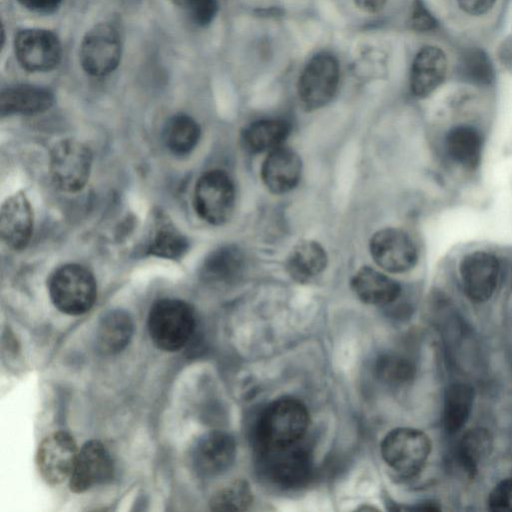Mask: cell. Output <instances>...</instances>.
Segmentation results:
<instances>
[{
    "label": "cell",
    "instance_id": "5bb4252c",
    "mask_svg": "<svg viewBox=\"0 0 512 512\" xmlns=\"http://www.w3.org/2000/svg\"><path fill=\"white\" fill-rule=\"evenodd\" d=\"M114 464L106 447L97 440L86 442L80 449L69 478V488L83 493L112 480Z\"/></svg>",
    "mask_w": 512,
    "mask_h": 512
},
{
    "label": "cell",
    "instance_id": "7402d4cb",
    "mask_svg": "<svg viewBox=\"0 0 512 512\" xmlns=\"http://www.w3.org/2000/svg\"><path fill=\"white\" fill-rule=\"evenodd\" d=\"M244 267L242 252L233 245L212 251L201 267V277L208 283L227 284L237 279Z\"/></svg>",
    "mask_w": 512,
    "mask_h": 512
},
{
    "label": "cell",
    "instance_id": "2e32d148",
    "mask_svg": "<svg viewBox=\"0 0 512 512\" xmlns=\"http://www.w3.org/2000/svg\"><path fill=\"white\" fill-rule=\"evenodd\" d=\"M33 230V212L24 193L18 192L6 199L0 212L2 241L13 250L23 249Z\"/></svg>",
    "mask_w": 512,
    "mask_h": 512
},
{
    "label": "cell",
    "instance_id": "9a60e30c",
    "mask_svg": "<svg viewBox=\"0 0 512 512\" xmlns=\"http://www.w3.org/2000/svg\"><path fill=\"white\" fill-rule=\"evenodd\" d=\"M499 261L486 251L467 254L460 262L463 289L474 302L487 301L494 293L499 277Z\"/></svg>",
    "mask_w": 512,
    "mask_h": 512
},
{
    "label": "cell",
    "instance_id": "e0dca14e",
    "mask_svg": "<svg viewBox=\"0 0 512 512\" xmlns=\"http://www.w3.org/2000/svg\"><path fill=\"white\" fill-rule=\"evenodd\" d=\"M302 171L299 156L291 149L280 146L266 156L261 167V178L274 194H283L298 184Z\"/></svg>",
    "mask_w": 512,
    "mask_h": 512
},
{
    "label": "cell",
    "instance_id": "d6986e66",
    "mask_svg": "<svg viewBox=\"0 0 512 512\" xmlns=\"http://www.w3.org/2000/svg\"><path fill=\"white\" fill-rule=\"evenodd\" d=\"M351 287L361 301L371 305L390 304L401 292L394 279L371 267L359 269L351 280Z\"/></svg>",
    "mask_w": 512,
    "mask_h": 512
},
{
    "label": "cell",
    "instance_id": "30bf717a",
    "mask_svg": "<svg viewBox=\"0 0 512 512\" xmlns=\"http://www.w3.org/2000/svg\"><path fill=\"white\" fill-rule=\"evenodd\" d=\"M15 57L20 66L29 72H48L55 69L62 58V46L52 31L27 28L14 39Z\"/></svg>",
    "mask_w": 512,
    "mask_h": 512
},
{
    "label": "cell",
    "instance_id": "d4e9b609",
    "mask_svg": "<svg viewBox=\"0 0 512 512\" xmlns=\"http://www.w3.org/2000/svg\"><path fill=\"white\" fill-rule=\"evenodd\" d=\"M493 448V438L484 428H473L466 431L457 443L455 459L461 469L474 477L479 465L490 455Z\"/></svg>",
    "mask_w": 512,
    "mask_h": 512
},
{
    "label": "cell",
    "instance_id": "603a6c76",
    "mask_svg": "<svg viewBox=\"0 0 512 512\" xmlns=\"http://www.w3.org/2000/svg\"><path fill=\"white\" fill-rule=\"evenodd\" d=\"M289 131V124L283 120H258L244 128L241 142L243 147L251 153L270 152L283 146Z\"/></svg>",
    "mask_w": 512,
    "mask_h": 512
},
{
    "label": "cell",
    "instance_id": "7a4b0ae2",
    "mask_svg": "<svg viewBox=\"0 0 512 512\" xmlns=\"http://www.w3.org/2000/svg\"><path fill=\"white\" fill-rule=\"evenodd\" d=\"M196 328L193 308L179 299H161L148 315V331L154 345L164 351H177L192 338Z\"/></svg>",
    "mask_w": 512,
    "mask_h": 512
},
{
    "label": "cell",
    "instance_id": "277c9868",
    "mask_svg": "<svg viewBox=\"0 0 512 512\" xmlns=\"http://www.w3.org/2000/svg\"><path fill=\"white\" fill-rule=\"evenodd\" d=\"M431 451L429 437L418 429L396 428L382 441L381 454L397 474L410 478L424 467Z\"/></svg>",
    "mask_w": 512,
    "mask_h": 512
},
{
    "label": "cell",
    "instance_id": "d6a6232c",
    "mask_svg": "<svg viewBox=\"0 0 512 512\" xmlns=\"http://www.w3.org/2000/svg\"><path fill=\"white\" fill-rule=\"evenodd\" d=\"M190 20L197 26L209 25L217 15V0H194L186 9Z\"/></svg>",
    "mask_w": 512,
    "mask_h": 512
},
{
    "label": "cell",
    "instance_id": "7c38bea8",
    "mask_svg": "<svg viewBox=\"0 0 512 512\" xmlns=\"http://www.w3.org/2000/svg\"><path fill=\"white\" fill-rule=\"evenodd\" d=\"M370 253L374 262L390 273L406 272L418 259L417 248L410 236L396 228L377 231L370 241Z\"/></svg>",
    "mask_w": 512,
    "mask_h": 512
},
{
    "label": "cell",
    "instance_id": "8fae6325",
    "mask_svg": "<svg viewBox=\"0 0 512 512\" xmlns=\"http://www.w3.org/2000/svg\"><path fill=\"white\" fill-rule=\"evenodd\" d=\"M79 449L71 434L56 431L46 436L36 453V464L42 478L50 485L69 480Z\"/></svg>",
    "mask_w": 512,
    "mask_h": 512
},
{
    "label": "cell",
    "instance_id": "cb8c5ba5",
    "mask_svg": "<svg viewBox=\"0 0 512 512\" xmlns=\"http://www.w3.org/2000/svg\"><path fill=\"white\" fill-rule=\"evenodd\" d=\"M327 254L317 242L307 240L296 245L286 261V270L298 282L320 275L327 265Z\"/></svg>",
    "mask_w": 512,
    "mask_h": 512
},
{
    "label": "cell",
    "instance_id": "8992f818",
    "mask_svg": "<svg viewBox=\"0 0 512 512\" xmlns=\"http://www.w3.org/2000/svg\"><path fill=\"white\" fill-rule=\"evenodd\" d=\"M121 56V36L110 22L95 24L82 38L79 62L91 76L103 77L112 73L118 67Z\"/></svg>",
    "mask_w": 512,
    "mask_h": 512
},
{
    "label": "cell",
    "instance_id": "f546056e",
    "mask_svg": "<svg viewBox=\"0 0 512 512\" xmlns=\"http://www.w3.org/2000/svg\"><path fill=\"white\" fill-rule=\"evenodd\" d=\"M185 237L167 220L159 219L149 251L159 257L177 259L187 249Z\"/></svg>",
    "mask_w": 512,
    "mask_h": 512
},
{
    "label": "cell",
    "instance_id": "4316f807",
    "mask_svg": "<svg viewBox=\"0 0 512 512\" xmlns=\"http://www.w3.org/2000/svg\"><path fill=\"white\" fill-rule=\"evenodd\" d=\"M473 388L465 383L451 384L445 393L443 423L449 434L460 431L471 413Z\"/></svg>",
    "mask_w": 512,
    "mask_h": 512
},
{
    "label": "cell",
    "instance_id": "f1b7e54d",
    "mask_svg": "<svg viewBox=\"0 0 512 512\" xmlns=\"http://www.w3.org/2000/svg\"><path fill=\"white\" fill-rule=\"evenodd\" d=\"M458 74L463 81L478 86H487L494 80L492 62L480 48L463 52L458 62Z\"/></svg>",
    "mask_w": 512,
    "mask_h": 512
},
{
    "label": "cell",
    "instance_id": "e575fe53",
    "mask_svg": "<svg viewBox=\"0 0 512 512\" xmlns=\"http://www.w3.org/2000/svg\"><path fill=\"white\" fill-rule=\"evenodd\" d=\"M411 27L420 32L433 30L437 22L421 0H415L410 15Z\"/></svg>",
    "mask_w": 512,
    "mask_h": 512
},
{
    "label": "cell",
    "instance_id": "9c48e42d",
    "mask_svg": "<svg viewBox=\"0 0 512 512\" xmlns=\"http://www.w3.org/2000/svg\"><path fill=\"white\" fill-rule=\"evenodd\" d=\"M235 188L231 178L221 170H211L197 181L194 208L211 225L226 223L234 210Z\"/></svg>",
    "mask_w": 512,
    "mask_h": 512
},
{
    "label": "cell",
    "instance_id": "d590c367",
    "mask_svg": "<svg viewBox=\"0 0 512 512\" xmlns=\"http://www.w3.org/2000/svg\"><path fill=\"white\" fill-rule=\"evenodd\" d=\"M24 8L41 14H50L55 12L62 4L63 0H16Z\"/></svg>",
    "mask_w": 512,
    "mask_h": 512
},
{
    "label": "cell",
    "instance_id": "ba28073f",
    "mask_svg": "<svg viewBox=\"0 0 512 512\" xmlns=\"http://www.w3.org/2000/svg\"><path fill=\"white\" fill-rule=\"evenodd\" d=\"M340 69L337 59L329 53H318L306 64L298 81V96L309 111L327 105L339 84Z\"/></svg>",
    "mask_w": 512,
    "mask_h": 512
},
{
    "label": "cell",
    "instance_id": "3957f363",
    "mask_svg": "<svg viewBox=\"0 0 512 512\" xmlns=\"http://www.w3.org/2000/svg\"><path fill=\"white\" fill-rule=\"evenodd\" d=\"M48 289L54 306L68 315L86 313L97 296L94 276L78 264H67L55 270L49 279Z\"/></svg>",
    "mask_w": 512,
    "mask_h": 512
},
{
    "label": "cell",
    "instance_id": "5b68a950",
    "mask_svg": "<svg viewBox=\"0 0 512 512\" xmlns=\"http://www.w3.org/2000/svg\"><path fill=\"white\" fill-rule=\"evenodd\" d=\"M260 465L273 483L293 488L302 485L312 470V456L303 440L280 447L258 449Z\"/></svg>",
    "mask_w": 512,
    "mask_h": 512
},
{
    "label": "cell",
    "instance_id": "44dd1931",
    "mask_svg": "<svg viewBox=\"0 0 512 512\" xmlns=\"http://www.w3.org/2000/svg\"><path fill=\"white\" fill-rule=\"evenodd\" d=\"M53 102V94L45 88L33 85H15L2 90L0 113L2 116L37 114L48 110Z\"/></svg>",
    "mask_w": 512,
    "mask_h": 512
},
{
    "label": "cell",
    "instance_id": "1f68e13d",
    "mask_svg": "<svg viewBox=\"0 0 512 512\" xmlns=\"http://www.w3.org/2000/svg\"><path fill=\"white\" fill-rule=\"evenodd\" d=\"M376 374L381 381L389 385H403L412 380L415 367L403 356L385 354L377 360Z\"/></svg>",
    "mask_w": 512,
    "mask_h": 512
},
{
    "label": "cell",
    "instance_id": "52a82bcc",
    "mask_svg": "<svg viewBox=\"0 0 512 512\" xmlns=\"http://www.w3.org/2000/svg\"><path fill=\"white\" fill-rule=\"evenodd\" d=\"M92 153L80 141L64 139L50 153V175L54 185L63 192L81 190L89 179Z\"/></svg>",
    "mask_w": 512,
    "mask_h": 512
},
{
    "label": "cell",
    "instance_id": "8d00e7d4",
    "mask_svg": "<svg viewBox=\"0 0 512 512\" xmlns=\"http://www.w3.org/2000/svg\"><path fill=\"white\" fill-rule=\"evenodd\" d=\"M457 2L467 14L479 16L490 11L496 0H457Z\"/></svg>",
    "mask_w": 512,
    "mask_h": 512
},
{
    "label": "cell",
    "instance_id": "4fadbf2b",
    "mask_svg": "<svg viewBox=\"0 0 512 512\" xmlns=\"http://www.w3.org/2000/svg\"><path fill=\"white\" fill-rule=\"evenodd\" d=\"M234 438L223 431H209L198 438L191 448L190 462L201 477H214L225 472L234 462Z\"/></svg>",
    "mask_w": 512,
    "mask_h": 512
},
{
    "label": "cell",
    "instance_id": "f35d334b",
    "mask_svg": "<svg viewBox=\"0 0 512 512\" xmlns=\"http://www.w3.org/2000/svg\"><path fill=\"white\" fill-rule=\"evenodd\" d=\"M174 5L186 9L194 0H169Z\"/></svg>",
    "mask_w": 512,
    "mask_h": 512
},
{
    "label": "cell",
    "instance_id": "74e56055",
    "mask_svg": "<svg viewBox=\"0 0 512 512\" xmlns=\"http://www.w3.org/2000/svg\"><path fill=\"white\" fill-rule=\"evenodd\" d=\"M387 0H354L359 9L367 13H375L380 11Z\"/></svg>",
    "mask_w": 512,
    "mask_h": 512
},
{
    "label": "cell",
    "instance_id": "6da1fadb",
    "mask_svg": "<svg viewBox=\"0 0 512 512\" xmlns=\"http://www.w3.org/2000/svg\"><path fill=\"white\" fill-rule=\"evenodd\" d=\"M306 406L297 399L284 397L270 403L256 425L257 448L290 445L304 439L309 427Z\"/></svg>",
    "mask_w": 512,
    "mask_h": 512
},
{
    "label": "cell",
    "instance_id": "ac0fdd59",
    "mask_svg": "<svg viewBox=\"0 0 512 512\" xmlns=\"http://www.w3.org/2000/svg\"><path fill=\"white\" fill-rule=\"evenodd\" d=\"M447 73L445 53L436 46H424L415 55L410 72L412 93L424 98L433 93Z\"/></svg>",
    "mask_w": 512,
    "mask_h": 512
},
{
    "label": "cell",
    "instance_id": "ab89813d",
    "mask_svg": "<svg viewBox=\"0 0 512 512\" xmlns=\"http://www.w3.org/2000/svg\"><path fill=\"white\" fill-rule=\"evenodd\" d=\"M126 1H128V2H136L138 0H126Z\"/></svg>",
    "mask_w": 512,
    "mask_h": 512
},
{
    "label": "cell",
    "instance_id": "83f0119b",
    "mask_svg": "<svg viewBox=\"0 0 512 512\" xmlns=\"http://www.w3.org/2000/svg\"><path fill=\"white\" fill-rule=\"evenodd\" d=\"M199 137V125L186 114L172 116L164 126V143L176 155H185L193 150Z\"/></svg>",
    "mask_w": 512,
    "mask_h": 512
},
{
    "label": "cell",
    "instance_id": "836d02e7",
    "mask_svg": "<svg viewBox=\"0 0 512 512\" xmlns=\"http://www.w3.org/2000/svg\"><path fill=\"white\" fill-rule=\"evenodd\" d=\"M488 505L494 511H512V477L498 483L489 495Z\"/></svg>",
    "mask_w": 512,
    "mask_h": 512
},
{
    "label": "cell",
    "instance_id": "484cf974",
    "mask_svg": "<svg viewBox=\"0 0 512 512\" xmlns=\"http://www.w3.org/2000/svg\"><path fill=\"white\" fill-rule=\"evenodd\" d=\"M482 145L481 134L471 126H456L446 136L448 154L455 162L467 169H474L479 165Z\"/></svg>",
    "mask_w": 512,
    "mask_h": 512
},
{
    "label": "cell",
    "instance_id": "4dcf8cb0",
    "mask_svg": "<svg viewBox=\"0 0 512 512\" xmlns=\"http://www.w3.org/2000/svg\"><path fill=\"white\" fill-rule=\"evenodd\" d=\"M252 503V493L246 481L235 480L219 489L210 500L214 511L246 510Z\"/></svg>",
    "mask_w": 512,
    "mask_h": 512
},
{
    "label": "cell",
    "instance_id": "ffe728a7",
    "mask_svg": "<svg viewBox=\"0 0 512 512\" xmlns=\"http://www.w3.org/2000/svg\"><path fill=\"white\" fill-rule=\"evenodd\" d=\"M133 331V320L129 313L121 309L107 312L97 325L95 336L97 351L103 355L121 352L129 344Z\"/></svg>",
    "mask_w": 512,
    "mask_h": 512
}]
</instances>
